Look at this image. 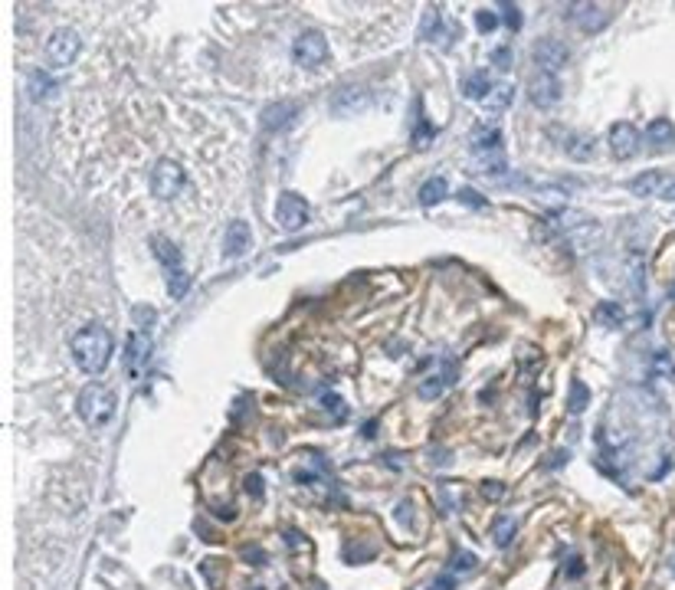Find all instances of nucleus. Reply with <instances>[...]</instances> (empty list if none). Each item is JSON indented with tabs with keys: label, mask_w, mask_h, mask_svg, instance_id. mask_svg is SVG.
<instances>
[{
	"label": "nucleus",
	"mask_w": 675,
	"mask_h": 590,
	"mask_svg": "<svg viewBox=\"0 0 675 590\" xmlns=\"http://www.w3.org/2000/svg\"><path fill=\"white\" fill-rule=\"evenodd\" d=\"M72 361L79 364V371H86V374H102L105 368H109L111 361V332L102 325V322H89V325H82L76 334H72Z\"/></svg>",
	"instance_id": "f257e3e1"
},
{
	"label": "nucleus",
	"mask_w": 675,
	"mask_h": 590,
	"mask_svg": "<svg viewBox=\"0 0 675 590\" xmlns=\"http://www.w3.org/2000/svg\"><path fill=\"white\" fill-rule=\"evenodd\" d=\"M115 407H119V403H115V390L105 384H89L76 400L79 417H82V423H89V427H105V423L115 417Z\"/></svg>",
	"instance_id": "f03ea898"
},
{
	"label": "nucleus",
	"mask_w": 675,
	"mask_h": 590,
	"mask_svg": "<svg viewBox=\"0 0 675 590\" xmlns=\"http://www.w3.org/2000/svg\"><path fill=\"white\" fill-rule=\"evenodd\" d=\"M312 220V210H308V200L295 190H282L279 200H275V223L282 233H299L308 226Z\"/></svg>",
	"instance_id": "7ed1b4c3"
},
{
	"label": "nucleus",
	"mask_w": 675,
	"mask_h": 590,
	"mask_svg": "<svg viewBox=\"0 0 675 590\" xmlns=\"http://www.w3.org/2000/svg\"><path fill=\"white\" fill-rule=\"evenodd\" d=\"M79 50H82V40H79L76 30H72V26H60V30L46 40V62H50L53 69H66V66H72Z\"/></svg>",
	"instance_id": "20e7f679"
},
{
	"label": "nucleus",
	"mask_w": 675,
	"mask_h": 590,
	"mask_svg": "<svg viewBox=\"0 0 675 590\" xmlns=\"http://www.w3.org/2000/svg\"><path fill=\"white\" fill-rule=\"evenodd\" d=\"M184 187V168L171 158H161V161L151 168V194L158 200H174Z\"/></svg>",
	"instance_id": "39448f33"
},
{
	"label": "nucleus",
	"mask_w": 675,
	"mask_h": 590,
	"mask_svg": "<svg viewBox=\"0 0 675 590\" xmlns=\"http://www.w3.org/2000/svg\"><path fill=\"white\" fill-rule=\"evenodd\" d=\"M328 56V40L318 30H305V33L295 36V43H292V60L299 62L302 69H315L322 66Z\"/></svg>",
	"instance_id": "423d86ee"
},
{
	"label": "nucleus",
	"mask_w": 675,
	"mask_h": 590,
	"mask_svg": "<svg viewBox=\"0 0 675 590\" xmlns=\"http://www.w3.org/2000/svg\"><path fill=\"white\" fill-rule=\"evenodd\" d=\"M151 351H154L151 332H145V328H131L128 342H125V371H128L131 377H138L141 368L151 361Z\"/></svg>",
	"instance_id": "0eeeda50"
},
{
	"label": "nucleus",
	"mask_w": 675,
	"mask_h": 590,
	"mask_svg": "<svg viewBox=\"0 0 675 590\" xmlns=\"http://www.w3.org/2000/svg\"><path fill=\"white\" fill-rule=\"evenodd\" d=\"M531 56H534V62L541 66V72L557 76V72L567 66V60H571V50H567L561 40H554V36H544V40H538V43H534Z\"/></svg>",
	"instance_id": "6e6552de"
},
{
	"label": "nucleus",
	"mask_w": 675,
	"mask_h": 590,
	"mask_svg": "<svg viewBox=\"0 0 675 590\" xmlns=\"http://www.w3.org/2000/svg\"><path fill=\"white\" fill-rule=\"evenodd\" d=\"M371 105V92L364 86H344L331 95V111L338 119H354Z\"/></svg>",
	"instance_id": "1a4fd4ad"
},
{
	"label": "nucleus",
	"mask_w": 675,
	"mask_h": 590,
	"mask_svg": "<svg viewBox=\"0 0 675 590\" xmlns=\"http://www.w3.org/2000/svg\"><path fill=\"white\" fill-rule=\"evenodd\" d=\"M623 283L630 289L632 299H642L646 295V253L640 246H630L623 259Z\"/></svg>",
	"instance_id": "9d476101"
},
{
	"label": "nucleus",
	"mask_w": 675,
	"mask_h": 590,
	"mask_svg": "<svg viewBox=\"0 0 675 590\" xmlns=\"http://www.w3.org/2000/svg\"><path fill=\"white\" fill-rule=\"evenodd\" d=\"M607 145H610V151H613V158L630 161V158H636V151H640V131H636V125H630V121H616L613 129H610Z\"/></svg>",
	"instance_id": "9b49d317"
},
{
	"label": "nucleus",
	"mask_w": 675,
	"mask_h": 590,
	"mask_svg": "<svg viewBox=\"0 0 675 590\" xmlns=\"http://www.w3.org/2000/svg\"><path fill=\"white\" fill-rule=\"evenodd\" d=\"M567 20H574L583 33H597V30H603L613 20V13L607 7H597V4H571L567 7Z\"/></svg>",
	"instance_id": "f8f14e48"
},
{
	"label": "nucleus",
	"mask_w": 675,
	"mask_h": 590,
	"mask_svg": "<svg viewBox=\"0 0 675 590\" xmlns=\"http://www.w3.org/2000/svg\"><path fill=\"white\" fill-rule=\"evenodd\" d=\"M528 99H531V105H538V109L557 105L561 102V82H557V76L534 72V76L528 79Z\"/></svg>",
	"instance_id": "ddd939ff"
},
{
	"label": "nucleus",
	"mask_w": 675,
	"mask_h": 590,
	"mask_svg": "<svg viewBox=\"0 0 675 590\" xmlns=\"http://www.w3.org/2000/svg\"><path fill=\"white\" fill-rule=\"evenodd\" d=\"M295 119H299V105L295 102H273L263 109L259 125H263L265 131H285L295 125Z\"/></svg>",
	"instance_id": "4468645a"
},
{
	"label": "nucleus",
	"mask_w": 675,
	"mask_h": 590,
	"mask_svg": "<svg viewBox=\"0 0 675 590\" xmlns=\"http://www.w3.org/2000/svg\"><path fill=\"white\" fill-rule=\"evenodd\" d=\"M456 381V364L449 361L439 374H429V377H423L419 381V387H417V393H419V400H436L439 393H446V387Z\"/></svg>",
	"instance_id": "2eb2a0df"
},
{
	"label": "nucleus",
	"mask_w": 675,
	"mask_h": 590,
	"mask_svg": "<svg viewBox=\"0 0 675 590\" xmlns=\"http://www.w3.org/2000/svg\"><path fill=\"white\" fill-rule=\"evenodd\" d=\"M564 154L571 161H593L597 158V138L583 135V131H571L564 138Z\"/></svg>",
	"instance_id": "dca6fc26"
},
{
	"label": "nucleus",
	"mask_w": 675,
	"mask_h": 590,
	"mask_svg": "<svg viewBox=\"0 0 675 590\" xmlns=\"http://www.w3.org/2000/svg\"><path fill=\"white\" fill-rule=\"evenodd\" d=\"M249 249V223L246 220H233L230 226H226V236H223V253L226 256H243Z\"/></svg>",
	"instance_id": "f3484780"
},
{
	"label": "nucleus",
	"mask_w": 675,
	"mask_h": 590,
	"mask_svg": "<svg viewBox=\"0 0 675 590\" xmlns=\"http://www.w3.org/2000/svg\"><path fill=\"white\" fill-rule=\"evenodd\" d=\"M502 151V131L485 125V129L472 131V154L476 158H485V154H498Z\"/></svg>",
	"instance_id": "a211bd4d"
},
{
	"label": "nucleus",
	"mask_w": 675,
	"mask_h": 590,
	"mask_svg": "<svg viewBox=\"0 0 675 590\" xmlns=\"http://www.w3.org/2000/svg\"><path fill=\"white\" fill-rule=\"evenodd\" d=\"M151 249L158 263L164 266V273H174V269H184V259H180V249L174 246L168 236H151Z\"/></svg>",
	"instance_id": "6ab92c4d"
},
{
	"label": "nucleus",
	"mask_w": 675,
	"mask_h": 590,
	"mask_svg": "<svg viewBox=\"0 0 675 590\" xmlns=\"http://www.w3.org/2000/svg\"><path fill=\"white\" fill-rule=\"evenodd\" d=\"M56 79L46 76V69H33L30 72V82H26V92H30V99L33 102H43V99H53L56 95Z\"/></svg>",
	"instance_id": "aec40b11"
},
{
	"label": "nucleus",
	"mask_w": 675,
	"mask_h": 590,
	"mask_svg": "<svg viewBox=\"0 0 675 590\" xmlns=\"http://www.w3.org/2000/svg\"><path fill=\"white\" fill-rule=\"evenodd\" d=\"M593 318H597V325L603 328H623L626 322V308L623 302H597V308H593Z\"/></svg>",
	"instance_id": "412c9836"
},
{
	"label": "nucleus",
	"mask_w": 675,
	"mask_h": 590,
	"mask_svg": "<svg viewBox=\"0 0 675 590\" xmlns=\"http://www.w3.org/2000/svg\"><path fill=\"white\" fill-rule=\"evenodd\" d=\"M675 138V125L669 119H652L649 129H646V141H649V148H666L672 145Z\"/></svg>",
	"instance_id": "4be33fe9"
},
{
	"label": "nucleus",
	"mask_w": 675,
	"mask_h": 590,
	"mask_svg": "<svg viewBox=\"0 0 675 590\" xmlns=\"http://www.w3.org/2000/svg\"><path fill=\"white\" fill-rule=\"evenodd\" d=\"M462 95L466 99H485V92H492V82H488V72H469V76H462L459 82Z\"/></svg>",
	"instance_id": "5701e85b"
},
{
	"label": "nucleus",
	"mask_w": 675,
	"mask_h": 590,
	"mask_svg": "<svg viewBox=\"0 0 675 590\" xmlns=\"http://www.w3.org/2000/svg\"><path fill=\"white\" fill-rule=\"evenodd\" d=\"M659 187H662V171H642L640 177L630 180L632 197H656Z\"/></svg>",
	"instance_id": "b1692460"
},
{
	"label": "nucleus",
	"mask_w": 675,
	"mask_h": 590,
	"mask_svg": "<svg viewBox=\"0 0 675 590\" xmlns=\"http://www.w3.org/2000/svg\"><path fill=\"white\" fill-rule=\"evenodd\" d=\"M587 407H590V387L583 384L581 377H574V381H571V390H567V410H571L574 417H581Z\"/></svg>",
	"instance_id": "393cba45"
},
{
	"label": "nucleus",
	"mask_w": 675,
	"mask_h": 590,
	"mask_svg": "<svg viewBox=\"0 0 675 590\" xmlns=\"http://www.w3.org/2000/svg\"><path fill=\"white\" fill-rule=\"evenodd\" d=\"M446 194H449L446 177H429L427 184L419 187V204H423V207H436L439 200H446Z\"/></svg>",
	"instance_id": "a878e982"
},
{
	"label": "nucleus",
	"mask_w": 675,
	"mask_h": 590,
	"mask_svg": "<svg viewBox=\"0 0 675 590\" xmlns=\"http://www.w3.org/2000/svg\"><path fill=\"white\" fill-rule=\"evenodd\" d=\"M649 374H656V377H666V381H675V358L669 354V351H652V358H649Z\"/></svg>",
	"instance_id": "bb28decb"
},
{
	"label": "nucleus",
	"mask_w": 675,
	"mask_h": 590,
	"mask_svg": "<svg viewBox=\"0 0 675 590\" xmlns=\"http://www.w3.org/2000/svg\"><path fill=\"white\" fill-rule=\"evenodd\" d=\"M515 531H518V522H515V518H508V515H498L495 522H492V538H495L498 547H508V545H512Z\"/></svg>",
	"instance_id": "cd10ccee"
},
{
	"label": "nucleus",
	"mask_w": 675,
	"mask_h": 590,
	"mask_svg": "<svg viewBox=\"0 0 675 590\" xmlns=\"http://www.w3.org/2000/svg\"><path fill=\"white\" fill-rule=\"evenodd\" d=\"M512 99H515V89L512 86H495L492 92L485 95V99H482V102H485V109L492 111V115H498V111H505L508 105H512Z\"/></svg>",
	"instance_id": "c85d7f7f"
},
{
	"label": "nucleus",
	"mask_w": 675,
	"mask_h": 590,
	"mask_svg": "<svg viewBox=\"0 0 675 590\" xmlns=\"http://www.w3.org/2000/svg\"><path fill=\"white\" fill-rule=\"evenodd\" d=\"M433 135H436V129L427 121V115L419 111V102H417V131H413V145H417V148H429Z\"/></svg>",
	"instance_id": "c756f323"
},
{
	"label": "nucleus",
	"mask_w": 675,
	"mask_h": 590,
	"mask_svg": "<svg viewBox=\"0 0 675 590\" xmlns=\"http://www.w3.org/2000/svg\"><path fill=\"white\" fill-rule=\"evenodd\" d=\"M439 33H443V17H439L436 10H427V13H423V26H419V36L433 43V40H439Z\"/></svg>",
	"instance_id": "7c9ffc66"
},
{
	"label": "nucleus",
	"mask_w": 675,
	"mask_h": 590,
	"mask_svg": "<svg viewBox=\"0 0 675 590\" xmlns=\"http://www.w3.org/2000/svg\"><path fill=\"white\" fill-rule=\"evenodd\" d=\"M322 403H325V410L331 413L338 423H344L348 420V403L338 397V393H331V390H322Z\"/></svg>",
	"instance_id": "2f4dec72"
},
{
	"label": "nucleus",
	"mask_w": 675,
	"mask_h": 590,
	"mask_svg": "<svg viewBox=\"0 0 675 590\" xmlns=\"http://www.w3.org/2000/svg\"><path fill=\"white\" fill-rule=\"evenodd\" d=\"M498 10H502V13H505V26H508L512 33H518V30H522V23H525L522 10L515 7V4H498Z\"/></svg>",
	"instance_id": "473e14b6"
},
{
	"label": "nucleus",
	"mask_w": 675,
	"mask_h": 590,
	"mask_svg": "<svg viewBox=\"0 0 675 590\" xmlns=\"http://www.w3.org/2000/svg\"><path fill=\"white\" fill-rule=\"evenodd\" d=\"M476 567H479V557L472 555V551H459V555L453 557V571L456 574H462V571L469 574V571H476Z\"/></svg>",
	"instance_id": "72a5a7b5"
},
{
	"label": "nucleus",
	"mask_w": 675,
	"mask_h": 590,
	"mask_svg": "<svg viewBox=\"0 0 675 590\" xmlns=\"http://www.w3.org/2000/svg\"><path fill=\"white\" fill-rule=\"evenodd\" d=\"M476 26H479V33H492L498 26V13H492V10H476Z\"/></svg>",
	"instance_id": "f704fd0d"
},
{
	"label": "nucleus",
	"mask_w": 675,
	"mask_h": 590,
	"mask_svg": "<svg viewBox=\"0 0 675 590\" xmlns=\"http://www.w3.org/2000/svg\"><path fill=\"white\" fill-rule=\"evenodd\" d=\"M482 496L492 498V502H498V498L505 496V486L502 482H482Z\"/></svg>",
	"instance_id": "c9c22d12"
},
{
	"label": "nucleus",
	"mask_w": 675,
	"mask_h": 590,
	"mask_svg": "<svg viewBox=\"0 0 675 590\" xmlns=\"http://www.w3.org/2000/svg\"><path fill=\"white\" fill-rule=\"evenodd\" d=\"M456 197H459V204H469V207H485V200H482V197L476 194V190H469V187H462Z\"/></svg>",
	"instance_id": "e433bc0d"
},
{
	"label": "nucleus",
	"mask_w": 675,
	"mask_h": 590,
	"mask_svg": "<svg viewBox=\"0 0 675 590\" xmlns=\"http://www.w3.org/2000/svg\"><path fill=\"white\" fill-rule=\"evenodd\" d=\"M246 492L253 498H263V476H259V472L256 476H246Z\"/></svg>",
	"instance_id": "4c0bfd02"
},
{
	"label": "nucleus",
	"mask_w": 675,
	"mask_h": 590,
	"mask_svg": "<svg viewBox=\"0 0 675 590\" xmlns=\"http://www.w3.org/2000/svg\"><path fill=\"white\" fill-rule=\"evenodd\" d=\"M492 62H495L498 69H508V66H512V53H508V50H495V53H492Z\"/></svg>",
	"instance_id": "58836bf2"
},
{
	"label": "nucleus",
	"mask_w": 675,
	"mask_h": 590,
	"mask_svg": "<svg viewBox=\"0 0 675 590\" xmlns=\"http://www.w3.org/2000/svg\"><path fill=\"white\" fill-rule=\"evenodd\" d=\"M567 459H571V453H567V449H557V453L551 456V462H547V469H561Z\"/></svg>",
	"instance_id": "ea45409f"
},
{
	"label": "nucleus",
	"mask_w": 675,
	"mask_h": 590,
	"mask_svg": "<svg viewBox=\"0 0 675 590\" xmlns=\"http://www.w3.org/2000/svg\"><path fill=\"white\" fill-rule=\"evenodd\" d=\"M564 574H567V577H581V574H583L581 557H571V561H567V567H564Z\"/></svg>",
	"instance_id": "a19ab883"
},
{
	"label": "nucleus",
	"mask_w": 675,
	"mask_h": 590,
	"mask_svg": "<svg viewBox=\"0 0 675 590\" xmlns=\"http://www.w3.org/2000/svg\"><path fill=\"white\" fill-rule=\"evenodd\" d=\"M135 318L141 322V325H145V322L151 325V322H154V308H135ZM141 325H138V328H141Z\"/></svg>",
	"instance_id": "79ce46f5"
},
{
	"label": "nucleus",
	"mask_w": 675,
	"mask_h": 590,
	"mask_svg": "<svg viewBox=\"0 0 675 590\" xmlns=\"http://www.w3.org/2000/svg\"><path fill=\"white\" fill-rule=\"evenodd\" d=\"M429 590H456V581L453 577H439V581H433V587Z\"/></svg>",
	"instance_id": "37998d69"
},
{
	"label": "nucleus",
	"mask_w": 675,
	"mask_h": 590,
	"mask_svg": "<svg viewBox=\"0 0 675 590\" xmlns=\"http://www.w3.org/2000/svg\"><path fill=\"white\" fill-rule=\"evenodd\" d=\"M662 200L675 204V180H672V184H666V190H662Z\"/></svg>",
	"instance_id": "c03bdc74"
},
{
	"label": "nucleus",
	"mask_w": 675,
	"mask_h": 590,
	"mask_svg": "<svg viewBox=\"0 0 675 590\" xmlns=\"http://www.w3.org/2000/svg\"><path fill=\"white\" fill-rule=\"evenodd\" d=\"M246 557H249V561H265L263 551H253V547H246Z\"/></svg>",
	"instance_id": "a18cd8bd"
},
{
	"label": "nucleus",
	"mask_w": 675,
	"mask_h": 590,
	"mask_svg": "<svg viewBox=\"0 0 675 590\" xmlns=\"http://www.w3.org/2000/svg\"><path fill=\"white\" fill-rule=\"evenodd\" d=\"M249 590H263V587H249Z\"/></svg>",
	"instance_id": "49530a36"
},
{
	"label": "nucleus",
	"mask_w": 675,
	"mask_h": 590,
	"mask_svg": "<svg viewBox=\"0 0 675 590\" xmlns=\"http://www.w3.org/2000/svg\"><path fill=\"white\" fill-rule=\"evenodd\" d=\"M672 571H675V561H672Z\"/></svg>",
	"instance_id": "de8ad7c7"
}]
</instances>
